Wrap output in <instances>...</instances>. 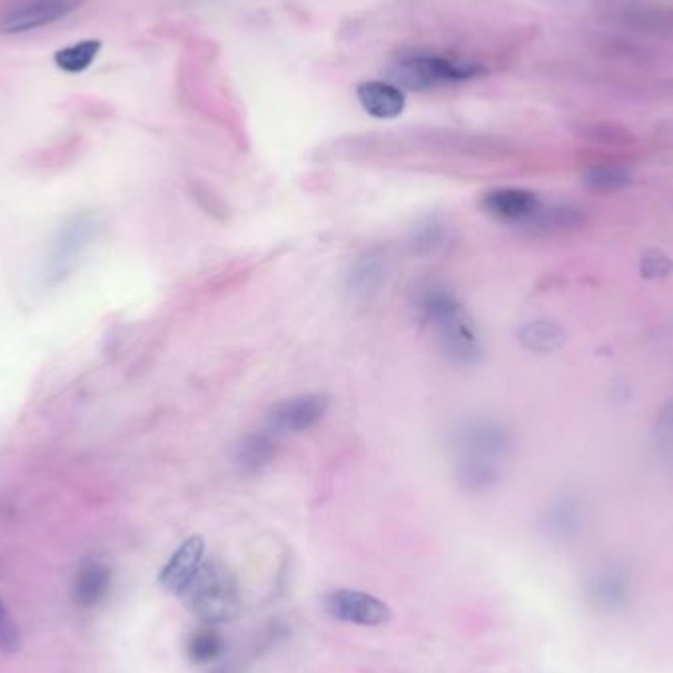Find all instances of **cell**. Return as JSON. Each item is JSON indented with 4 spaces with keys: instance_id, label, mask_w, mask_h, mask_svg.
I'll list each match as a JSON object with an SVG mask.
<instances>
[{
    "instance_id": "603a6c76",
    "label": "cell",
    "mask_w": 673,
    "mask_h": 673,
    "mask_svg": "<svg viewBox=\"0 0 673 673\" xmlns=\"http://www.w3.org/2000/svg\"><path fill=\"white\" fill-rule=\"evenodd\" d=\"M214 673H227V672H225V670H217V672H214Z\"/></svg>"
},
{
    "instance_id": "2e32d148",
    "label": "cell",
    "mask_w": 673,
    "mask_h": 673,
    "mask_svg": "<svg viewBox=\"0 0 673 673\" xmlns=\"http://www.w3.org/2000/svg\"><path fill=\"white\" fill-rule=\"evenodd\" d=\"M521 339L526 349L534 350V353H552L562 347L565 342V333L555 324L536 321L522 329Z\"/></svg>"
},
{
    "instance_id": "8992f818",
    "label": "cell",
    "mask_w": 673,
    "mask_h": 673,
    "mask_svg": "<svg viewBox=\"0 0 673 673\" xmlns=\"http://www.w3.org/2000/svg\"><path fill=\"white\" fill-rule=\"evenodd\" d=\"M325 611L342 623L358 626H380L388 623L393 616L390 606L380 598L350 588H339L325 595Z\"/></svg>"
},
{
    "instance_id": "d6986e66",
    "label": "cell",
    "mask_w": 673,
    "mask_h": 673,
    "mask_svg": "<svg viewBox=\"0 0 673 673\" xmlns=\"http://www.w3.org/2000/svg\"><path fill=\"white\" fill-rule=\"evenodd\" d=\"M20 644H22V640H20L17 623L12 621L7 606L2 605V601H0V650L7 654H14L20 650Z\"/></svg>"
},
{
    "instance_id": "44dd1931",
    "label": "cell",
    "mask_w": 673,
    "mask_h": 673,
    "mask_svg": "<svg viewBox=\"0 0 673 673\" xmlns=\"http://www.w3.org/2000/svg\"><path fill=\"white\" fill-rule=\"evenodd\" d=\"M442 232H444V229H442L439 222L434 221V219H427L414 232V240H416L414 245L426 248L435 247L439 243V239H442Z\"/></svg>"
},
{
    "instance_id": "9c48e42d",
    "label": "cell",
    "mask_w": 673,
    "mask_h": 673,
    "mask_svg": "<svg viewBox=\"0 0 673 673\" xmlns=\"http://www.w3.org/2000/svg\"><path fill=\"white\" fill-rule=\"evenodd\" d=\"M205 542L199 536H191L174 552L168 563L164 565L158 577L160 587L171 595L181 597L191 580L196 577L199 567L204 565Z\"/></svg>"
},
{
    "instance_id": "7402d4cb",
    "label": "cell",
    "mask_w": 673,
    "mask_h": 673,
    "mask_svg": "<svg viewBox=\"0 0 673 673\" xmlns=\"http://www.w3.org/2000/svg\"><path fill=\"white\" fill-rule=\"evenodd\" d=\"M656 434L660 442L673 444V402L665 404L656 422Z\"/></svg>"
},
{
    "instance_id": "7c38bea8",
    "label": "cell",
    "mask_w": 673,
    "mask_h": 673,
    "mask_svg": "<svg viewBox=\"0 0 673 673\" xmlns=\"http://www.w3.org/2000/svg\"><path fill=\"white\" fill-rule=\"evenodd\" d=\"M276 457V442L270 434L266 432H256L240 439V444L235 449V467L243 475H255L268 467Z\"/></svg>"
},
{
    "instance_id": "ac0fdd59",
    "label": "cell",
    "mask_w": 673,
    "mask_h": 673,
    "mask_svg": "<svg viewBox=\"0 0 673 673\" xmlns=\"http://www.w3.org/2000/svg\"><path fill=\"white\" fill-rule=\"evenodd\" d=\"M640 273L644 278L650 280H657V278H665L673 273V263L670 260V256L660 253V250H649L646 255L642 256V263H640Z\"/></svg>"
},
{
    "instance_id": "ffe728a7",
    "label": "cell",
    "mask_w": 673,
    "mask_h": 673,
    "mask_svg": "<svg viewBox=\"0 0 673 673\" xmlns=\"http://www.w3.org/2000/svg\"><path fill=\"white\" fill-rule=\"evenodd\" d=\"M588 140L606 142V145H626V142H632V135L626 128L618 127V125H591Z\"/></svg>"
},
{
    "instance_id": "277c9868",
    "label": "cell",
    "mask_w": 673,
    "mask_h": 673,
    "mask_svg": "<svg viewBox=\"0 0 673 673\" xmlns=\"http://www.w3.org/2000/svg\"><path fill=\"white\" fill-rule=\"evenodd\" d=\"M191 614L207 626L229 623L240 611V591L232 573L221 563H204L181 593Z\"/></svg>"
},
{
    "instance_id": "9a60e30c",
    "label": "cell",
    "mask_w": 673,
    "mask_h": 673,
    "mask_svg": "<svg viewBox=\"0 0 673 673\" xmlns=\"http://www.w3.org/2000/svg\"><path fill=\"white\" fill-rule=\"evenodd\" d=\"M583 181L588 189L598 194H614L621 189L629 188L632 184L631 170L616 164H601L593 166L583 174Z\"/></svg>"
},
{
    "instance_id": "30bf717a",
    "label": "cell",
    "mask_w": 673,
    "mask_h": 673,
    "mask_svg": "<svg viewBox=\"0 0 673 673\" xmlns=\"http://www.w3.org/2000/svg\"><path fill=\"white\" fill-rule=\"evenodd\" d=\"M357 99L375 119H396L406 109V95L393 81H365L357 87Z\"/></svg>"
},
{
    "instance_id": "52a82bcc",
    "label": "cell",
    "mask_w": 673,
    "mask_h": 673,
    "mask_svg": "<svg viewBox=\"0 0 673 673\" xmlns=\"http://www.w3.org/2000/svg\"><path fill=\"white\" fill-rule=\"evenodd\" d=\"M329 400L321 394H301L281 400L268 414V427L274 435L301 434L321 422Z\"/></svg>"
},
{
    "instance_id": "ba28073f",
    "label": "cell",
    "mask_w": 673,
    "mask_h": 673,
    "mask_svg": "<svg viewBox=\"0 0 673 673\" xmlns=\"http://www.w3.org/2000/svg\"><path fill=\"white\" fill-rule=\"evenodd\" d=\"M483 209L498 221L512 222V225H532L537 215L542 214L544 204L540 197L522 188H498L488 191L483 197Z\"/></svg>"
},
{
    "instance_id": "7a4b0ae2",
    "label": "cell",
    "mask_w": 673,
    "mask_h": 673,
    "mask_svg": "<svg viewBox=\"0 0 673 673\" xmlns=\"http://www.w3.org/2000/svg\"><path fill=\"white\" fill-rule=\"evenodd\" d=\"M418 307L427 324L434 327L445 357L452 358L457 365L477 363L481 357L477 331L465 307L461 306L452 291L444 286L429 284L419 291Z\"/></svg>"
},
{
    "instance_id": "5b68a950",
    "label": "cell",
    "mask_w": 673,
    "mask_h": 673,
    "mask_svg": "<svg viewBox=\"0 0 673 673\" xmlns=\"http://www.w3.org/2000/svg\"><path fill=\"white\" fill-rule=\"evenodd\" d=\"M81 0H20L0 18V34L18 36L69 17Z\"/></svg>"
},
{
    "instance_id": "6da1fadb",
    "label": "cell",
    "mask_w": 673,
    "mask_h": 673,
    "mask_svg": "<svg viewBox=\"0 0 673 673\" xmlns=\"http://www.w3.org/2000/svg\"><path fill=\"white\" fill-rule=\"evenodd\" d=\"M508 449L511 437L496 422H465L455 434V469L461 485L469 491H483L495 485Z\"/></svg>"
},
{
    "instance_id": "3957f363",
    "label": "cell",
    "mask_w": 673,
    "mask_h": 673,
    "mask_svg": "<svg viewBox=\"0 0 673 673\" xmlns=\"http://www.w3.org/2000/svg\"><path fill=\"white\" fill-rule=\"evenodd\" d=\"M485 73L486 68L481 61L427 50L406 51L390 66V79L402 91H429L459 86Z\"/></svg>"
},
{
    "instance_id": "4fadbf2b",
    "label": "cell",
    "mask_w": 673,
    "mask_h": 673,
    "mask_svg": "<svg viewBox=\"0 0 673 673\" xmlns=\"http://www.w3.org/2000/svg\"><path fill=\"white\" fill-rule=\"evenodd\" d=\"M386 278L383 256L368 253L360 256L349 273V291L357 299H370L380 290Z\"/></svg>"
},
{
    "instance_id": "e0dca14e",
    "label": "cell",
    "mask_w": 673,
    "mask_h": 673,
    "mask_svg": "<svg viewBox=\"0 0 673 673\" xmlns=\"http://www.w3.org/2000/svg\"><path fill=\"white\" fill-rule=\"evenodd\" d=\"M188 657L194 664H211L214 660L221 656L225 650L221 634L214 631L211 626H205L201 631H196L188 640Z\"/></svg>"
},
{
    "instance_id": "8fae6325",
    "label": "cell",
    "mask_w": 673,
    "mask_h": 673,
    "mask_svg": "<svg viewBox=\"0 0 673 673\" xmlns=\"http://www.w3.org/2000/svg\"><path fill=\"white\" fill-rule=\"evenodd\" d=\"M111 570L99 560L89 557L81 563L73 585V598L77 605L83 608L99 605L111 588Z\"/></svg>"
},
{
    "instance_id": "5bb4252c",
    "label": "cell",
    "mask_w": 673,
    "mask_h": 673,
    "mask_svg": "<svg viewBox=\"0 0 673 673\" xmlns=\"http://www.w3.org/2000/svg\"><path fill=\"white\" fill-rule=\"evenodd\" d=\"M101 48V40H81V42L71 43L68 48L56 51L53 61L61 71L76 76V73H83L86 69L93 66Z\"/></svg>"
}]
</instances>
